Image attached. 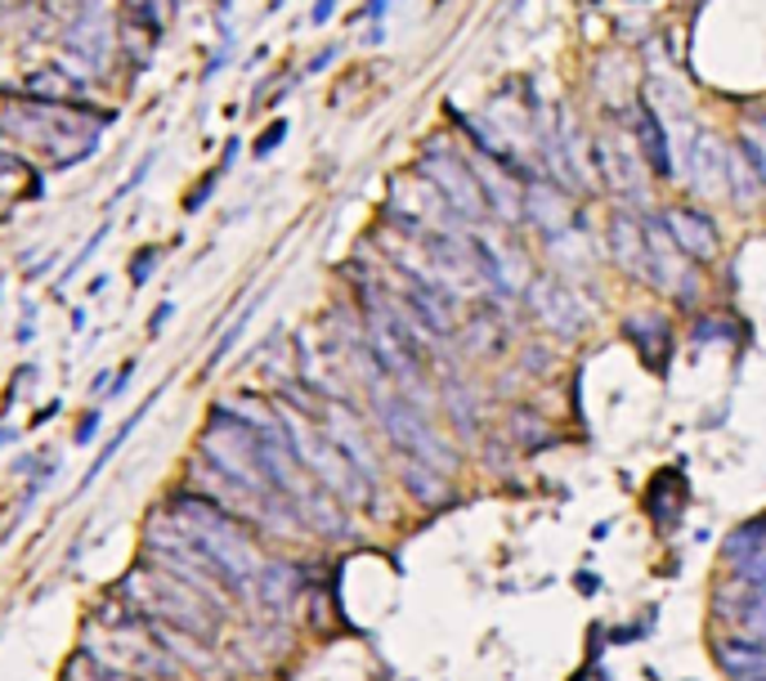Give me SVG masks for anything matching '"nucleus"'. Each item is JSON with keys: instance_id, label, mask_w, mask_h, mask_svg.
Here are the masks:
<instances>
[{"instance_id": "a211bd4d", "label": "nucleus", "mask_w": 766, "mask_h": 681, "mask_svg": "<svg viewBox=\"0 0 766 681\" xmlns=\"http://www.w3.org/2000/svg\"><path fill=\"white\" fill-rule=\"evenodd\" d=\"M157 399H162V390H153V395H149V399H144V404H140V408H135V413H131V417L122 421V430H113V439H108V444L99 448V458H94V467L85 471V480H81V489H90V485H94V476H99V471H103L108 463H113V458H118V448H122V444L131 439V430H135V426H140V421L149 417V408H153Z\"/></svg>"}, {"instance_id": "5701e85b", "label": "nucleus", "mask_w": 766, "mask_h": 681, "mask_svg": "<svg viewBox=\"0 0 766 681\" xmlns=\"http://www.w3.org/2000/svg\"><path fill=\"white\" fill-rule=\"evenodd\" d=\"M735 583L739 588H748V592H766V551H757V556H748V560H739L735 565Z\"/></svg>"}, {"instance_id": "f257e3e1", "label": "nucleus", "mask_w": 766, "mask_h": 681, "mask_svg": "<svg viewBox=\"0 0 766 681\" xmlns=\"http://www.w3.org/2000/svg\"><path fill=\"white\" fill-rule=\"evenodd\" d=\"M372 399H377V421H381V430L390 435V444L404 453V458H417V463L435 467L440 476L458 471V448L421 417V408H412L408 399H399V395H390V390H377Z\"/></svg>"}, {"instance_id": "cd10ccee", "label": "nucleus", "mask_w": 766, "mask_h": 681, "mask_svg": "<svg viewBox=\"0 0 766 681\" xmlns=\"http://www.w3.org/2000/svg\"><path fill=\"white\" fill-rule=\"evenodd\" d=\"M333 10H337V0H318L314 14H309V19H314V28H323L327 19H333Z\"/></svg>"}, {"instance_id": "0eeeda50", "label": "nucleus", "mask_w": 766, "mask_h": 681, "mask_svg": "<svg viewBox=\"0 0 766 681\" xmlns=\"http://www.w3.org/2000/svg\"><path fill=\"white\" fill-rule=\"evenodd\" d=\"M660 224H664V234L673 238V247H677L691 265H695V261H699V265L717 261V252H722V234H717V224H713L708 211L677 202V206H664V211H660Z\"/></svg>"}, {"instance_id": "2eb2a0df", "label": "nucleus", "mask_w": 766, "mask_h": 681, "mask_svg": "<svg viewBox=\"0 0 766 681\" xmlns=\"http://www.w3.org/2000/svg\"><path fill=\"white\" fill-rule=\"evenodd\" d=\"M404 301H408V309L435 332V336H449L453 327H458V318H453V301L445 296V292H435V287H421V283H408L404 287Z\"/></svg>"}, {"instance_id": "a878e982", "label": "nucleus", "mask_w": 766, "mask_h": 681, "mask_svg": "<svg viewBox=\"0 0 766 681\" xmlns=\"http://www.w3.org/2000/svg\"><path fill=\"white\" fill-rule=\"evenodd\" d=\"M206 193H215V175H206V180H202V184L188 193V202H184V206H188V211H197V206L206 202Z\"/></svg>"}, {"instance_id": "412c9836", "label": "nucleus", "mask_w": 766, "mask_h": 681, "mask_svg": "<svg viewBox=\"0 0 766 681\" xmlns=\"http://www.w3.org/2000/svg\"><path fill=\"white\" fill-rule=\"evenodd\" d=\"M735 623H739V637H753V641H766V592H739V606H735Z\"/></svg>"}, {"instance_id": "c756f323", "label": "nucleus", "mask_w": 766, "mask_h": 681, "mask_svg": "<svg viewBox=\"0 0 766 681\" xmlns=\"http://www.w3.org/2000/svg\"><path fill=\"white\" fill-rule=\"evenodd\" d=\"M337 54H341V50H337V45H333V50H323V54H318V59H309V68H305V72H323V68H327V63H333V59H337Z\"/></svg>"}, {"instance_id": "9d476101", "label": "nucleus", "mask_w": 766, "mask_h": 681, "mask_svg": "<svg viewBox=\"0 0 766 681\" xmlns=\"http://www.w3.org/2000/svg\"><path fill=\"white\" fill-rule=\"evenodd\" d=\"M605 247H610V261L636 278V283H650V252H645V220H636L632 211H614L610 230H605Z\"/></svg>"}, {"instance_id": "f03ea898", "label": "nucleus", "mask_w": 766, "mask_h": 681, "mask_svg": "<svg viewBox=\"0 0 766 681\" xmlns=\"http://www.w3.org/2000/svg\"><path fill=\"white\" fill-rule=\"evenodd\" d=\"M673 149H677V175L686 180V189L695 197L726 193V153H731V144L717 131L695 126L691 118H682L677 131H673Z\"/></svg>"}, {"instance_id": "7c9ffc66", "label": "nucleus", "mask_w": 766, "mask_h": 681, "mask_svg": "<svg viewBox=\"0 0 766 681\" xmlns=\"http://www.w3.org/2000/svg\"><path fill=\"white\" fill-rule=\"evenodd\" d=\"M390 10V0H372V6H368V19H381Z\"/></svg>"}, {"instance_id": "b1692460", "label": "nucleus", "mask_w": 766, "mask_h": 681, "mask_svg": "<svg viewBox=\"0 0 766 681\" xmlns=\"http://www.w3.org/2000/svg\"><path fill=\"white\" fill-rule=\"evenodd\" d=\"M283 140H287V122L278 118V122H274V126H269V131H265V135L256 140V157H269V153H274V149H278Z\"/></svg>"}, {"instance_id": "6e6552de", "label": "nucleus", "mask_w": 766, "mask_h": 681, "mask_svg": "<svg viewBox=\"0 0 766 681\" xmlns=\"http://www.w3.org/2000/svg\"><path fill=\"white\" fill-rule=\"evenodd\" d=\"M471 171H476L484 211L502 224V230H515V224H524V184L511 180V171L498 166V162H489V157H476Z\"/></svg>"}, {"instance_id": "1a4fd4ad", "label": "nucleus", "mask_w": 766, "mask_h": 681, "mask_svg": "<svg viewBox=\"0 0 766 681\" xmlns=\"http://www.w3.org/2000/svg\"><path fill=\"white\" fill-rule=\"evenodd\" d=\"M547 126H552V135H556V149H561L565 166H570V175H574V189H579V193H596V189H601V184H596V157H592V140H588L583 122L574 118L570 108H556V118L547 122Z\"/></svg>"}, {"instance_id": "bb28decb", "label": "nucleus", "mask_w": 766, "mask_h": 681, "mask_svg": "<svg viewBox=\"0 0 766 681\" xmlns=\"http://www.w3.org/2000/svg\"><path fill=\"white\" fill-rule=\"evenodd\" d=\"M94 426H99V413H85L81 426H76V444H90L94 439Z\"/></svg>"}, {"instance_id": "9b49d317", "label": "nucleus", "mask_w": 766, "mask_h": 681, "mask_svg": "<svg viewBox=\"0 0 766 681\" xmlns=\"http://www.w3.org/2000/svg\"><path fill=\"white\" fill-rule=\"evenodd\" d=\"M524 220L533 224L542 238H552V234L570 230V224H574L570 193H565L561 184H552L547 175H533V180L524 184Z\"/></svg>"}, {"instance_id": "20e7f679", "label": "nucleus", "mask_w": 766, "mask_h": 681, "mask_svg": "<svg viewBox=\"0 0 766 681\" xmlns=\"http://www.w3.org/2000/svg\"><path fill=\"white\" fill-rule=\"evenodd\" d=\"M421 175H430V189L440 193V202L462 220V224H484L489 211H484V197H480V184H476V171L467 157H458L453 149H430L421 157Z\"/></svg>"}, {"instance_id": "7ed1b4c3", "label": "nucleus", "mask_w": 766, "mask_h": 681, "mask_svg": "<svg viewBox=\"0 0 766 681\" xmlns=\"http://www.w3.org/2000/svg\"><path fill=\"white\" fill-rule=\"evenodd\" d=\"M592 157H596V184L610 189V193L623 202V211L650 202V180H645L650 166L641 162L632 135H627V140H623V135H596V140H592Z\"/></svg>"}, {"instance_id": "f8f14e48", "label": "nucleus", "mask_w": 766, "mask_h": 681, "mask_svg": "<svg viewBox=\"0 0 766 681\" xmlns=\"http://www.w3.org/2000/svg\"><path fill=\"white\" fill-rule=\"evenodd\" d=\"M300 570L292 560H265L261 565V575H256V597H261V606L265 610H274V614H283V610H292L296 606V597H300Z\"/></svg>"}, {"instance_id": "4468645a", "label": "nucleus", "mask_w": 766, "mask_h": 681, "mask_svg": "<svg viewBox=\"0 0 766 681\" xmlns=\"http://www.w3.org/2000/svg\"><path fill=\"white\" fill-rule=\"evenodd\" d=\"M327 439H333V444L346 453L350 467H355L364 480H372V485H377V453H372V444L364 439L359 421H355L346 408H337V413H333V435H327Z\"/></svg>"}, {"instance_id": "dca6fc26", "label": "nucleus", "mask_w": 766, "mask_h": 681, "mask_svg": "<svg viewBox=\"0 0 766 681\" xmlns=\"http://www.w3.org/2000/svg\"><path fill=\"white\" fill-rule=\"evenodd\" d=\"M547 261H552L561 274H583V270L592 265V238L583 234L579 220L570 224V230H561V234L547 238Z\"/></svg>"}, {"instance_id": "423d86ee", "label": "nucleus", "mask_w": 766, "mask_h": 681, "mask_svg": "<svg viewBox=\"0 0 766 681\" xmlns=\"http://www.w3.org/2000/svg\"><path fill=\"white\" fill-rule=\"evenodd\" d=\"M627 135L641 153V162L650 166V175L660 184H673L677 180V149H673V126L664 122V112L654 108L645 94L627 108Z\"/></svg>"}, {"instance_id": "39448f33", "label": "nucleus", "mask_w": 766, "mask_h": 681, "mask_svg": "<svg viewBox=\"0 0 766 681\" xmlns=\"http://www.w3.org/2000/svg\"><path fill=\"white\" fill-rule=\"evenodd\" d=\"M524 305H529V314H533L547 332L561 336V340H579V336L592 327V314H588L583 296H579L570 283H561V278L533 274L529 287H524Z\"/></svg>"}, {"instance_id": "aec40b11", "label": "nucleus", "mask_w": 766, "mask_h": 681, "mask_svg": "<svg viewBox=\"0 0 766 681\" xmlns=\"http://www.w3.org/2000/svg\"><path fill=\"white\" fill-rule=\"evenodd\" d=\"M404 485H408L421 502H440V498L449 494L445 476L435 471V467H426V463H417V458H404Z\"/></svg>"}, {"instance_id": "c85d7f7f", "label": "nucleus", "mask_w": 766, "mask_h": 681, "mask_svg": "<svg viewBox=\"0 0 766 681\" xmlns=\"http://www.w3.org/2000/svg\"><path fill=\"white\" fill-rule=\"evenodd\" d=\"M171 309H175V305H157V314H153V323H149V336H157V332L166 327V318H171Z\"/></svg>"}, {"instance_id": "6ab92c4d", "label": "nucleus", "mask_w": 766, "mask_h": 681, "mask_svg": "<svg viewBox=\"0 0 766 681\" xmlns=\"http://www.w3.org/2000/svg\"><path fill=\"white\" fill-rule=\"evenodd\" d=\"M623 332L636 340V350L650 355V359L668 346V318H660V314H632V318L623 323Z\"/></svg>"}, {"instance_id": "4be33fe9", "label": "nucleus", "mask_w": 766, "mask_h": 681, "mask_svg": "<svg viewBox=\"0 0 766 681\" xmlns=\"http://www.w3.org/2000/svg\"><path fill=\"white\" fill-rule=\"evenodd\" d=\"M735 149L744 153V162L757 171V180H762V189H766V126L744 122V126H739V144H735Z\"/></svg>"}, {"instance_id": "ddd939ff", "label": "nucleus", "mask_w": 766, "mask_h": 681, "mask_svg": "<svg viewBox=\"0 0 766 681\" xmlns=\"http://www.w3.org/2000/svg\"><path fill=\"white\" fill-rule=\"evenodd\" d=\"M717 663L722 672H731V681H766V641L726 637L717 641Z\"/></svg>"}, {"instance_id": "393cba45", "label": "nucleus", "mask_w": 766, "mask_h": 681, "mask_svg": "<svg viewBox=\"0 0 766 681\" xmlns=\"http://www.w3.org/2000/svg\"><path fill=\"white\" fill-rule=\"evenodd\" d=\"M153 270H157V252L149 247L144 256H135V265H131V278H135V287H144L149 278H153Z\"/></svg>"}, {"instance_id": "f3484780", "label": "nucleus", "mask_w": 766, "mask_h": 681, "mask_svg": "<svg viewBox=\"0 0 766 681\" xmlns=\"http://www.w3.org/2000/svg\"><path fill=\"white\" fill-rule=\"evenodd\" d=\"M762 180H757V171L744 162V153L731 144V153H726V197H731V206H739V211H753L757 202H762Z\"/></svg>"}]
</instances>
